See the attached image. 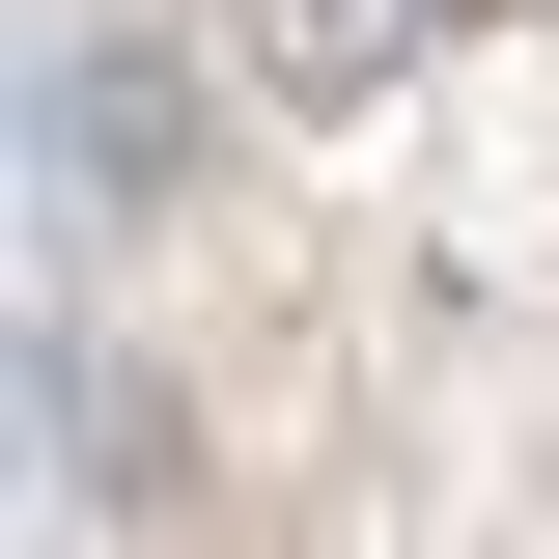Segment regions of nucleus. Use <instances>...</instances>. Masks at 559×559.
Instances as JSON below:
<instances>
[{"label": "nucleus", "instance_id": "1", "mask_svg": "<svg viewBox=\"0 0 559 559\" xmlns=\"http://www.w3.org/2000/svg\"><path fill=\"white\" fill-rule=\"evenodd\" d=\"M252 57H280V84H308V112H364V84H392V57H419V0H252Z\"/></svg>", "mask_w": 559, "mask_h": 559}]
</instances>
